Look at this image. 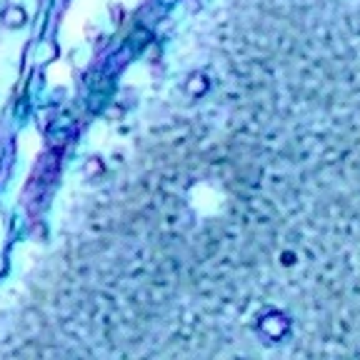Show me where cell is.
Instances as JSON below:
<instances>
[{
	"instance_id": "6da1fadb",
	"label": "cell",
	"mask_w": 360,
	"mask_h": 360,
	"mask_svg": "<svg viewBox=\"0 0 360 360\" xmlns=\"http://www.w3.org/2000/svg\"><path fill=\"white\" fill-rule=\"evenodd\" d=\"M8 23H10V26H20V23H23V20H26V13H23V10H18V8H13V10H8Z\"/></svg>"
}]
</instances>
